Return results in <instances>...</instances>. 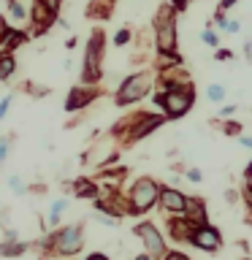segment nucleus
<instances>
[{
  "mask_svg": "<svg viewBox=\"0 0 252 260\" xmlns=\"http://www.w3.org/2000/svg\"><path fill=\"white\" fill-rule=\"evenodd\" d=\"M239 144L244 149H252V136H239Z\"/></svg>",
  "mask_w": 252,
  "mask_h": 260,
  "instance_id": "f704fd0d",
  "label": "nucleus"
},
{
  "mask_svg": "<svg viewBox=\"0 0 252 260\" xmlns=\"http://www.w3.org/2000/svg\"><path fill=\"white\" fill-rule=\"evenodd\" d=\"M171 236H174L176 241H190L193 239V233H195V225L187 219L184 214L182 217H176V219H171Z\"/></svg>",
  "mask_w": 252,
  "mask_h": 260,
  "instance_id": "f8f14e48",
  "label": "nucleus"
},
{
  "mask_svg": "<svg viewBox=\"0 0 252 260\" xmlns=\"http://www.w3.org/2000/svg\"><path fill=\"white\" fill-rule=\"evenodd\" d=\"M244 201H247V206L252 209V179H247V184H244Z\"/></svg>",
  "mask_w": 252,
  "mask_h": 260,
  "instance_id": "7c9ffc66",
  "label": "nucleus"
},
{
  "mask_svg": "<svg viewBox=\"0 0 252 260\" xmlns=\"http://www.w3.org/2000/svg\"><path fill=\"white\" fill-rule=\"evenodd\" d=\"M160 190L163 184H158L154 179L149 176H138L133 187H130V195H128V206L133 214H146L154 203H160Z\"/></svg>",
  "mask_w": 252,
  "mask_h": 260,
  "instance_id": "7ed1b4c3",
  "label": "nucleus"
},
{
  "mask_svg": "<svg viewBox=\"0 0 252 260\" xmlns=\"http://www.w3.org/2000/svg\"><path fill=\"white\" fill-rule=\"evenodd\" d=\"M73 192H76L79 198H98V187L92 182H87V179H76V182H73Z\"/></svg>",
  "mask_w": 252,
  "mask_h": 260,
  "instance_id": "a211bd4d",
  "label": "nucleus"
},
{
  "mask_svg": "<svg viewBox=\"0 0 252 260\" xmlns=\"http://www.w3.org/2000/svg\"><path fill=\"white\" fill-rule=\"evenodd\" d=\"M87 260H109V255H103V252H92V255H87Z\"/></svg>",
  "mask_w": 252,
  "mask_h": 260,
  "instance_id": "4c0bfd02",
  "label": "nucleus"
},
{
  "mask_svg": "<svg viewBox=\"0 0 252 260\" xmlns=\"http://www.w3.org/2000/svg\"><path fill=\"white\" fill-rule=\"evenodd\" d=\"M8 16H11L14 24H22L27 19V8H24L22 0H11V3H8Z\"/></svg>",
  "mask_w": 252,
  "mask_h": 260,
  "instance_id": "6ab92c4d",
  "label": "nucleus"
},
{
  "mask_svg": "<svg viewBox=\"0 0 252 260\" xmlns=\"http://www.w3.org/2000/svg\"><path fill=\"white\" fill-rule=\"evenodd\" d=\"M187 203H190V195H184L176 187H163L160 190V209L168 211V214H184Z\"/></svg>",
  "mask_w": 252,
  "mask_h": 260,
  "instance_id": "9d476101",
  "label": "nucleus"
},
{
  "mask_svg": "<svg viewBox=\"0 0 252 260\" xmlns=\"http://www.w3.org/2000/svg\"><path fill=\"white\" fill-rule=\"evenodd\" d=\"M22 41H24V32H16V30L8 27V30L3 32V38H0V52H14V49L22 44Z\"/></svg>",
  "mask_w": 252,
  "mask_h": 260,
  "instance_id": "2eb2a0df",
  "label": "nucleus"
},
{
  "mask_svg": "<svg viewBox=\"0 0 252 260\" xmlns=\"http://www.w3.org/2000/svg\"><path fill=\"white\" fill-rule=\"evenodd\" d=\"M3 241H8V244H19V233L14 231V228H6V239Z\"/></svg>",
  "mask_w": 252,
  "mask_h": 260,
  "instance_id": "c85d7f7f",
  "label": "nucleus"
},
{
  "mask_svg": "<svg viewBox=\"0 0 252 260\" xmlns=\"http://www.w3.org/2000/svg\"><path fill=\"white\" fill-rule=\"evenodd\" d=\"M8 3H11V0H8Z\"/></svg>",
  "mask_w": 252,
  "mask_h": 260,
  "instance_id": "37998d69",
  "label": "nucleus"
},
{
  "mask_svg": "<svg viewBox=\"0 0 252 260\" xmlns=\"http://www.w3.org/2000/svg\"><path fill=\"white\" fill-rule=\"evenodd\" d=\"M244 179H252V162L247 166V171H244Z\"/></svg>",
  "mask_w": 252,
  "mask_h": 260,
  "instance_id": "a19ab883",
  "label": "nucleus"
},
{
  "mask_svg": "<svg viewBox=\"0 0 252 260\" xmlns=\"http://www.w3.org/2000/svg\"><path fill=\"white\" fill-rule=\"evenodd\" d=\"M8 187H11L16 195H24V192H27V187H24V182H22L19 174H11V176H8Z\"/></svg>",
  "mask_w": 252,
  "mask_h": 260,
  "instance_id": "4be33fe9",
  "label": "nucleus"
},
{
  "mask_svg": "<svg viewBox=\"0 0 252 260\" xmlns=\"http://www.w3.org/2000/svg\"><path fill=\"white\" fill-rule=\"evenodd\" d=\"M46 260H52V257H46Z\"/></svg>",
  "mask_w": 252,
  "mask_h": 260,
  "instance_id": "79ce46f5",
  "label": "nucleus"
},
{
  "mask_svg": "<svg viewBox=\"0 0 252 260\" xmlns=\"http://www.w3.org/2000/svg\"><path fill=\"white\" fill-rule=\"evenodd\" d=\"M176 8L166 3L154 14V44L160 57H179L176 54Z\"/></svg>",
  "mask_w": 252,
  "mask_h": 260,
  "instance_id": "f257e3e1",
  "label": "nucleus"
},
{
  "mask_svg": "<svg viewBox=\"0 0 252 260\" xmlns=\"http://www.w3.org/2000/svg\"><path fill=\"white\" fill-rule=\"evenodd\" d=\"M11 103H14V95H6V98H0V119H6V114L11 111Z\"/></svg>",
  "mask_w": 252,
  "mask_h": 260,
  "instance_id": "a878e982",
  "label": "nucleus"
},
{
  "mask_svg": "<svg viewBox=\"0 0 252 260\" xmlns=\"http://www.w3.org/2000/svg\"><path fill=\"white\" fill-rule=\"evenodd\" d=\"M133 233L144 241V249L149 252V255H152L154 260H163V257L168 255V249H166V239H163L160 231H158V228H154L152 222H138V225L133 228Z\"/></svg>",
  "mask_w": 252,
  "mask_h": 260,
  "instance_id": "0eeeda50",
  "label": "nucleus"
},
{
  "mask_svg": "<svg viewBox=\"0 0 252 260\" xmlns=\"http://www.w3.org/2000/svg\"><path fill=\"white\" fill-rule=\"evenodd\" d=\"M225 133L228 136H239L241 133V125H239V122H225Z\"/></svg>",
  "mask_w": 252,
  "mask_h": 260,
  "instance_id": "cd10ccee",
  "label": "nucleus"
},
{
  "mask_svg": "<svg viewBox=\"0 0 252 260\" xmlns=\"http://www.w3.org/2000/svg\"><path fill=\"white\" fill-rule=\"evenodd\" d=\"M130 36H133V32H130L128 27H122V30H117V36H114V44H117V46H125L128 41H130Z\"/></svg>",
  "mask_w": 252,
  "mask_h": 260,
  "instance_id": "393cba45",
  "label": "nucleus"
},
{
  "mask_svg": "<svg viewBox=\"0 0 252 260\" xmlns=\"http://www.w3.org/2000/svg\"><path fill=\"white\" fill-rule=\"evenodd\" d=\"M168 3L174 6L176 11H184V8H187V3H190V0H168Z\"/></svg>",
  "mask_w": 252,
  "mask_h": 260,
  "instance_id": "473e14b6",
  "label": "nucleus"
},
{
  "mask_svg": "<svg viewBox=\"0 0 252 260\" xmlns=\"http://www.w3.org/2000/svg\"><path fill=\"white\" fill-rule=\"evenodd\" d=\"M236 0H219V11H228V8H233Z\"/></svg>",
  "mask_w": 252,
  "mask_h": 260,
  "instance_id": "e433bc0d",
  "label": "nucleus"
},
{
  "mask_svg": "<svg viewBox=\"0 0 252 260\" xmlns=\"http://www.w3.org/2000/svg\"><path fill=\"white\" fill-rule=\"evenodd\" d=\"M190 244H193V247H198V249H203V252H217L219 247H223V233H219L217 228H211V225L195 228Z\"/></svg>",
  "mask_w": 252,
  "mask_h": 260,
  "instance_id": "1a4fd4ad",
  "label": "nucleus"
},
{
  "mask_svg": "<svg viewBox=\"0 0 252 260\" xmlns=\"http://www.w3.org/2000/svg\"><path fill=\"white\" fill-rule=\"evenodd\" d=\"M8 152H11V138H8V136H0V166L6 162Z\"/></svg>",
  "mask_w": 252,
  "mask_h": 260,
  "instance_id": "b1692460",
  "label": "nucleus"
},
{
  "mask_svg": "<svg viewBox=\"0 0 252 260\" xmlns=\"http://www.w3.org/2000/svg\"><path fill=\"white\" fill-rule=\"evenodd\" d=\"M52 19H54V14L49 11L41 0H36V6H33V11H30V22H36V32H44L49 24H52Z\"/></svg>",
  "mask_w": 252,
  "mask_h": 260,
  "instance_id": "4468645a",
  "label": "nucleus"
},
{
  "mask_svg": "<svg viewBox=\"0 0 252 260\" xmlns=\"http://www.w3.org/2000/svg\"><path fill=\"white\" fill-rule=\"evenodd\" d=\"M163 260H190V257H187V255H182V252H168V255L163 257Z\"/></svg>",
  "mask_w": 252,
  "mask_h": 260,
  "instance_id": "72a5a7b5",
  "label": "nucleus"
},
{
  "mask_svg": "<svg viewBox=\"0 0 252 260\" xmlns=\"http://www.w3.org/2000/svg\"><path fill=\"white\" fill-rule=\"evenodd\" d=\"M214 57H217V60H233V52H231V49H217Z\"/></svg>",
  "mask_w": 252,
  "mask_h": 260,
  "instance_id": "2f4dec72",
  "label": "nucleus"
},
{
  "mask_svg": "<svg viewBox=\"0 0 252 260\" xmlns=\"http://www.w3.org/2000/svg\"><path fill=\"white\" fill-rule=\"evenodd\" d=\"M68 206H71V201H68V198H57L52 206H49L46 222H49V225H57V222H60V217H62V211L68 209Z\"/></svg>",
  "mask_w": 252,
  "mask_h": 260,
  "instance_id": "f3484780",
  "label": "nucleus"
},
{
  "mask_svg": "<svg viewBox=\"0 0 252 260\" xmlns=\"http://www.w3.org/2000/svg\"><path fill=\"white\" fill-rule=\"evenodd\" d=\"M201 38H203V44H206V46H211V49H219V36H217V32L211 30V27L203 30V32H201Z\"/></svg>",
  "mask_w": 252,
  "mask_h": 260,
  "instance_id": "5701e85b",
  "label": "nucleus"
},
{
  "mask_svg": "<svg viewBox=\"0 0 252 260\" xmlns=\"http://www.w3.org/2000/svg\"><path fill=\"white\" fill-rule=\"evenodd\" d=\"M46 247L52 252H57V255H62V257H73L81 252V247H84V231H81V225H65V228H60V231H54L49 236Z\"/></svg>",
  "mask_w": 252,
  "mask_h": 260,
  "instance_id": "39448f33",
  "label": "nucleus"
},
{
  "mask_svg": "<svg viewBox=\"0 0 252 260\" xmlns=\"http://www.w3.org/2000/svg\"><path fill=\"white\" fill-rule=\"evenodd\" d=\"M149 89H152V76H149V73H133V76H128V79L117 87L114 103H117V106L138 103L144 95H149Z\"/></svg>",
  "mask_w": 252,
  "mask_h": 260,
  "instance_id": "423d86ee",
  "label": "nucleus"
},
{
  "mask_svg": "<svg viewBox=\"0 0 252 260\" xmlns=\"http://www.w3.org/2000/svg\"><path fill=\"white\" fill-rule=\"evenodd\" d=\"M233 111H236V106H223V109H219L217 114H219V117H231Z\"/></svg>",
  "mask_w": 252,
  "mask_h": 260,
  "instance_id": "c9c22d12",
  "label": "nucleus"
},
{
  "mask_svg": "<svg viewBox=\"0 0 252 260\" xmlns=\"http://www.w3.org/2000/svg\"><path fill=\"white\" fill-rule=\"evenodd\" d=\"M225 95H228V87L225 84H209V89H206V98H209L211 103H223Z\"/></svg>",
  "mask_w": 252,
  "mask_h": 260,
  "instance_id": "aec40b11",
  "label": "nucleus"
},
{
  "mask_svg": "<svg viewBox=\"0 0 252 260\" xmlns=\"http://www.w3.org/2000/svg\"><path fill=\"white\" fill-rule=\"evenodd\" d=\"M98 95H101V89H98V87H73L71 92H68V101H65V111L84 109V106L92 103Z\"/></svg>",
  "mask_w": 252,
  "mask_h": 260,
  "instance_id": "9b49d317",
  "label": "nucleus"
},
{
  "mask_svg": "<svg viewBox=\"0 0 252 260\" xmlns=\"http://www.w3.org/2000/svg\"><path fill=\"white\" fill-rule=\"evenodd\" d=\"M214 24H217V30H223V32H239L241 30V24H239V19H223V16H217L214 19Z\"/></svg>",
  "mask_w": 252,
  "mask_h": 260,
  "instance_id": "412c9836",
  "label": "nucleus"
},
{
  "mask_svg": "<svg viewBox=\"0 0 252 260\" xmlns=\"http://www.w3.org/2000/svg\"><path fill=\"white\" fill-rule=\"evenodd\" d=\"M136 260H154V257H152V255H149V252H144V255H138V257H136Z\"/></svg>",
  "mask_w": 252,
  "mask_h": 260,
  "instance_id": "ea45409f",
  "label": "nucleus"
},
{
  "mask_svg": "<svg viewBox=\"0 0 252 260\" xmlns=\"http://www.w3.org/2000/svg\"><path fill=\"white\" fill-rule=\"evenodd\" d=\"M41 3H44V6L49 8V11H52V14L57 16V11H60V3H62V0H41Z\"/></svg>",
  "mask_w": 252,
  "mask_h": 260,
  "instance_id": "c756f323",
  "label": "nucleus"
},
{
  "mask_svg": "<svg viewBox=\"0 0 252 260\" xmlns=\"http://www.w3.org/2000/svg\"><path fill=\"white\" fill-rule=\"evenodd\" d=\"M184 217L190 219L195 228L209 225V222H206V206H203L201 198H190V203H187V209H184Z\"/></svg>",
  "mask_w": 252,
  "mask_h": 260,
  "instance_id": "ddd939ff",
  "label": "nucleus"
},
{
  "mask_svg": "<svg viewBox=\"0 0 252 260\" xmlns=\"http://www.w3.org/2000/svg\"><path fill=\"white\" fill-rule=\"evenodd\" d=\"M16 73V60L11 52H0V81H8Z\"/></svg>",
  "mask_w": 252,
  "mask_h": 260,
  "instance_id": "dca6fc26",
  "label": "nucleus"
},
{
  "mask_svg": "<svg viewBox=\"0 0 252 260\" xmlns=\"http://www.w3.org/2000/svg\"><path fill=\"white\" fill-rule=\"evenodd\" d=\"M154 103H158L160 109L166 111L168 119H179V117H184V114L193 109V103H195V89H193L190 81H184V84H179V87H174V89L154 92Z\"/></svg>",
  "mask_w": 252,
  "mask_h": 260,
  "instance_id": "f03ea898",
  "label": "nucleus"
},
{
  "mask_svg": "<svg viewBox=\"0 0 252 260\" xmlns=\"http://www.w3.org/2000/svg\"><path fill=\"white\" fill-rule=\"evenodd\" d=\"M166 117L163 114H136V117H130L125 125H130V133H128V141H138V138L149 136L152 130H158Z\"/></svg>",
  "mask_w": 252,
  "mask_h": 260,
  "instance_id": "6e6552de",
  "label": "nucleus"
},
{
  "mask_svg": "<svg viewBox=\"0 0 252 260\" xmlns=\"http://www.w3.org/2000/svg\"><path fill=\"white\" fill-rule=\"evenodd\" d=\"M103 30H92L89 32V41H87V49H84V68H81V79L84 84H98L103 76Z\"/></svg>",
  "mask_w": 252,
  "mask_h": 260,
  "instance_id": "20e7f679",
  "label": "nucleus"
},
{
  "mask_svg": "<svg viewBox=\"0 0 252 260\" xmlns=\"http://www.w3.org/2000/svg\"><path fill=\"white\" fill-rule=\"evenodd\" d=\"M184 176H187V179H190V182H193V184H201V182H203V174H201V171H198V168H190V171H187V174H184Z\"/></svg>",
  "mask_w": 252,
  "mask_h": 260,
  "instance_id": "bb28decb",
  "label": "nucleus"
},
{
  "mask_svg": "<svg viewBox=\"0 0 252 260\" xmlns=\"http://www.w3.org/2000/svg\"><path fill=\"white\" fill-rule=\"evenodd\" d=\"M65 49H68V52H73V49H76V38H68V41H65Z\"/></svg>",
  "mask_w": 252,
  "mask_h": 260,
  "instance_id": "58836bf2",
  "label": "nucleus"
}]
</instances>
